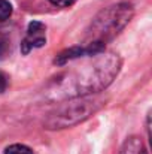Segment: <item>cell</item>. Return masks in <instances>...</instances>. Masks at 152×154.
I'll return each mask as SVG.
<instances>
[{
	"label": "cell",
	"instance_id": "1",
	"mask_svg": "<svg viewBox=\"0 0 152 154\" xmlns=\"http://www.w3.org/2000/svg\"><path fill=\"white\" fill-rule=\"evenodd\" d=\"M63 66L69 67L55 75L43 90L46 100L61 102L106 90L118 76L122 60L119 54L103 50L96 54H84Z\"/></svg>",
	"mask_w": 152,
	"mask_h": 154
},
{
	"label": "cell",
	"instance_id": "2",
	"mask_svg": "<svg viewBox=\"0 0 152 154\" xmlns=\"http://www.w3.org/2000/svg\"><path fill=\"white\" fill-rule=\"evenodd\" d=\"M134 9L130 3H116L101 9L93 18L88 29L85 30V44H96L106 47L107 42L115 39L131 21Z\"/></svg>",
	"mask_w": 152,
	"mask_h": 154
},
{
	"label": "cell",
	"instance_id": "3",
	"mask_svg": "<svg viewBox=\"0 0 152 154\" xmlns=\"http://www.w3.org/2000/svg\"><path fill=\"white\" fill-rule=\"evenodd\" d=\"M106 105V99L101 96H81L67 99L58 105L43 120V127L48 130H61L73 127L91 118Z\"/></svg>",
	"mask_w": 152,
	"mask_h": 154
},
{
	"label": "cell",
	"instance_id": "4",
	"mask_svg": "<svg viewBox=\"0 0 152 154\" xmlns=\"http://www.w3.org/2000/svg\"><path fill=\"white\" fill-rule=\"evenodd\" d=\"M45 24L39 21H31L27 27V36L21 42V51L22 54H28L33 48H40L46 44V36H45Z\"/></svg>",
	"mask_w": 152,
	"mask_h": 154
},
{
	"label": "cell",
	"instance_id": "5",
	"mask_svg": "<svg viewBox=\"0 0 152 154\" xmlns=\"http://www.w3.org/2000/svg\"><path fill=\"white\" fill-rule=\"evenodd\" d=\"M119 154H148V148H146L145 142L142 141V138L130 136L122 144Z\"/></svg>",
	"mask_w": 152,
	"mask_h": 154
},
{
	"label": "cell",
	"instance_id": "6",
	"mask_svg": "<svg viewBox=\"0 0 152 154\" xmlns=\"http://www.w3.org/2000/svg\"><path fill=\"white\" fill-rule=\"evenodd\" d=\"M3 154H33V150L24 144H13L9 145Z\"/></svg>",
	"mask_w": 152,
	"mask_h": 154
},
{
	"label": "cell",
	"instance_id": "7",
	"mask_svg": "<svg viewBox=\"0 0 152 154\" xmlns=\"http://www.w3.org/2000/svg\"><path fill=\"white\" fill-rule=\"evenodd\" d=\"M12 5L7 0H0V23L6 21L12 15Z\"/></svg>",
	"mask_w": 152,
	"mask_h": 154
},
{
	"label": "cell",
	"instance_id": "8",
	"mask_svg": "<svg viewBox=\"0 0 152 154\" xmlns=\"http://www.w3.org/2000/svg\"><path fill=\"white\" fill-rule=\"evenodd\" d=\"M54 6H58V8H69L72 5H75L78 0H49Z\"/></svg>",
	"mask_w": 152,
	"mask_h": 154
},
{
	"label": "cell",
	"instance_id": "9",
	"mask_svg": "<svg viewBox=\"0 0 152 154\" xmlns=\"http://www.w3.org/2000/svg\"><path fill=\"white\" fill-rule=\"evenodd\" d=\"M7 88V76L0 72V93H3Z\"/></svg>",
	"mask_w": 152,
	"mask_h": 154
}]
</instances>
